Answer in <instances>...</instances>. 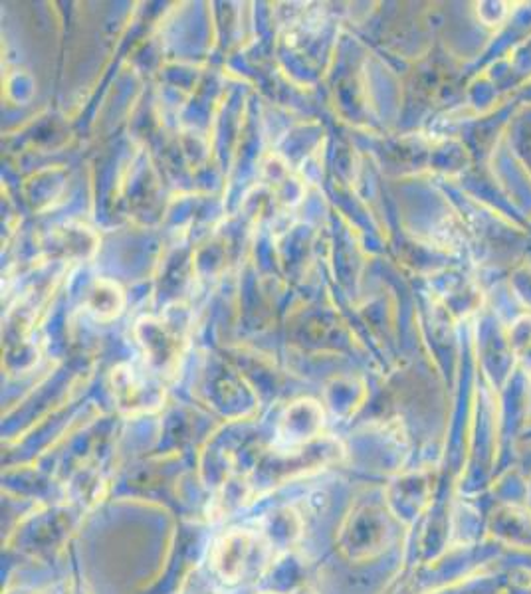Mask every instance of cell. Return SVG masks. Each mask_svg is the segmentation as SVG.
<instances>
[{
	"mask_svg": "<svg viewBox=\"0 0 531 594\" xmlns=\"http://www.w3.org/2000/svg\"><path fill=\"white\" fill-rule=\"evenodd\" d=\"M137 331H139L145 364L157 372L161 379L175 374L189 339L187 325H179V322L169 317L143 319Z\"/></svg>",
	"mask_w": 531,
	"mask_h": 594,
	"instance_id": "obj_1",
	"label": "cell"
},
{
	"mask_svg": "<svg viewBox=\"0 0 531 594\" xmlns=\"http://www.w3.org/2000/svg\"><path fill=\"white\" fill-rule=\"evenodd\" d=\"M117 406L127 414L151 413L163 405V381L148 364H122L112 374Z\"/></svg>",
	"mask_w": 531,
	"mask_h": 594,
	"instance_id": "obj_2",
	"label": "cell"
},
{
	"mask_svg": "<svg viewBox=\"0 0 531 594\" xmlns=\"http://www.w3.org/2000/svg\"><path fill=\"white\" fill-rule=\"evenodd\" d=\"M88 309L94 314L99 322H107L122 314L123 307V294L114 281H96L94 288L89 289L88 296Z\"/></svg>",
	"mask_w": 531,
	"mask_h": 594,
	"instance_id": "obj_3",
	"label": "cell"
}]
</instances>
